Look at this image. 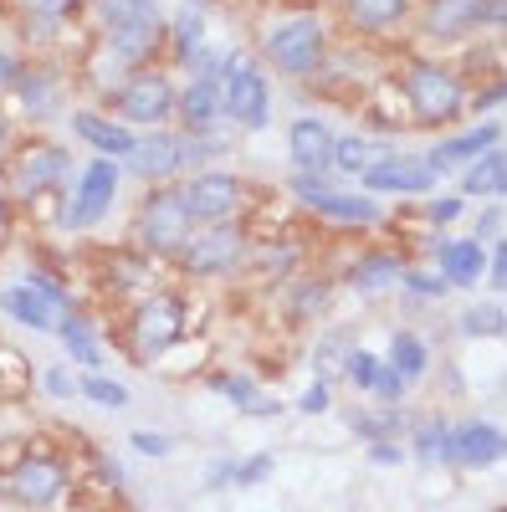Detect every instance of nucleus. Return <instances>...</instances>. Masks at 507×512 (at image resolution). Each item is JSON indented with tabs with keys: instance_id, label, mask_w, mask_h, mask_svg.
<instances>
[{
	"instance_id": "obj_50",
	"label": "nucleus",
	"mask_w": 507,
	"mask_h": 512,
	"mask_svg": "<svg viewBox=\"0 0 507 512\" xmlns=\"http://www.w3.org/2000/svg\"><path fill=\"white\" fill-rule=\"evenodd\" d=\"M6 231H11V195L0 190V236H6Z\"/></svg>"
},
{
	"instance_id": "obj_18",
	"label": "nucleus",
	"mask_w": 507,
	"mask_h": 512,
	"mask_svg": "<svg viewBox=\"0 0 507 512\" xmlns=\"http://www.w3.org/2000/svg\"><path fill=\"white\" fill-rule=\"evenodd\" d=\"M446 466H461V472H482V466L502 461V431L492 420H461L446 431Z\"/></svg>"
},
{
	"instance_id": "obj_48",
	"label": "nucleus",
	"mask_w": 507,
	"mask_h": 512,
	"mask_svg": "<svg viewBox=\"0 0 507 512\" xmlns=\"http://www.w3.org/2000/svg\"><path fill=\"white\" fill-rule=\"evenodd\" d=\"M16 77H21V62H16L11 52H0V93H6V88H11Z\"/></svg>"
},
{
	"instance_id": "obj_2",
	"label": "nucleus",
	"mask_w": 507,
	"mask_h": 512,
	"mask_svg": "<svg viewBox=\"0 0 507 512\" xmlns=\"http://www.w3.org/2000/svg\"><path fill=\"white\" fill-rule=\"evenodd\" d=\"M400 93L410 103V118L426 123V128H451L461 113H467V88L446 62L431 57H410L405 77H400Z\"/></svg>"
},
{
	"instance_id": "obj_13",
	"label": "nucleus",
	"mask_w": 507,
	"mask_h": 512,
	"mask_svg": "<svg viewBox=\"0 0 507 512\" xmlns=\"http://www.w3.org/2000/svg\"><path fill=\"white\" fill-rule=\"evenodd\" d=\"M0 308H6V318L26 323L31 333H57V323H62V313L72 303H67V287L62 282L31 272V277H21V282H11L6 292H0Z\"/></svg>"
},
{
	"instance_id": "obj_22",
	"label": "nucleus",
	"mask_w": 507,
	"mask_h": 512,
	"mask_svg": "<svg viewBox=\"0 0 507 512\" xmlns=\"http://www.w3.org/2000/svg\"><path fill=\"white\" fill-rule=\"evenodd\" d=\"M436 272L446 287H477L482 272H487V246L472 241V236H451L436 246Z\"/></svg>"
},
{
	"instance_id": "obj_10",
	"label": "nucleus",
	"mask_w": 507,
	"mask_h": 512,
	"mask_svg": "<svg viewBox=\"0 0 507 512\" xmlns=\"http://www.w3.org/2000/svg\"><path fill=\"white\" fill-rule=\"evenodd\" d=\"M11 169V190L16 200H41V195H57L72 175V149L52 144V139H26L16 154H6Z\"/></svg>"
},
{
	"instance_id": "obj_38",
	"label": "nucleus",
	"mask_w": 507,
	"mask_h": 512,
	"mask_svg": "<svg viewBox=\"0 0 507 512\" xmlns=\"http://www.w3.org/2000/svg\"><path fill=\"white\" fill-rule=\"evenodd\" d=\"M379 364H385V359H379L374 349H349L344 354V379L354 384V390H374V374H379Z\"/></svg>"
},
{
	"instance_id": "obj_19",
	"label": "nucleus",
	"mask_w": 507,
	"mask_h": 512,
	"mask_svg": "<svg viewBox=\"0 0 507 512\" xmlns=\"http://www.w3.org/2000/svg\"><path fill=\"white\" fill-rule=\"evenodd\" d=\"M497 144H502V123H497V118H482V123H472V128H461V134L441 139V144L426 154V164L436 169V175H446V169H467L472 159H482V154L497 149Z\"/></svg>"
},
{
	"instance_id": "obj_8",
	"label": "nucleus",
	"mask_w": 507,
	"mask_h": 512,
	"mask_svg": "<svg viewBox=\"0 0 507 512\" xmlns=\"http://www.w3.org/2000/svg\"><path fill=\"white\" fill-rule=\"evenodd\" d=\"M185 297L180 292H149L129 318V354L134 364H154L159 354H169L185 333Z\"/></svg>"
},
{
	"instance_id": "obj_11",
	"label": "nucleus",
	"mask_w": 507,
	"mask_h": 512,
	"mask_svg": "<svg viewBox=\"0 0 507 512\" xmlns=\"http://www.w3.org/2000/svg\"><path fill=\"white\" fill-rule=\"evenodd\" d=\"M180 200L190 210V221L200 226H221V221H236L241 216V200H246V180L231 175V169H195V175H185L180 185Z\"/></svg>"
},
{
	"instance_id": "obj_3",
	"label": "nucleus",
	"mask_w": 507,
	"mask_h": 512,
	"mask_svg": "<svg viewBox=\"0 0 507 512\" xmlns=\"http://www.w3.org/2000/svg\"><path fill=\"white\" fill-rule=\"evenodd\" d=\"M262 62L282 77H313L323 72L328 62V31L313 11H298V16H287L277 21L267 36H262Z\"/></svg>"
},
{
	"instance_id": "obj_9",
	"label": "nucleus",
	"mask_w": 507,
	"mask_h": 512,
	"mask_svg": "<svg viewBox=\"0 0 507 512\" xmlns=\"http://www.w3.org/2000/svg\"><path fill=\"white\" fill-rule=\"evenodd\" d=\"M246 256H251L246 226L221 221V226H200V231L185 241V251L175 256V267H180L185 277H226V272L246 267Z\"/></svg>"
},
{
	"instance_id": "obj_51",
	"label": "nucleus",
	"mask_w": 507,
	"mask_h": 512,
	"mask_svg": "<svg viewBox=\"0 0 507 512\" xmlns=\"http://www.w3.org/2000/svg\"><path fill=\"white\" fill-rule=\"evenodd\" d=\"M26 6H31V0H26Z\"/></svg>"
},
{
	"instance_id": "obj_12",
	"label": "nucleus",
	"mask_w": 507,
	"mask_h": 512,
	"mask_svg": "<svg viewBox=\"0 0 507 512\" xmlns=\"http://www.w3.org/2000/svg\"><path fill=\"white\" fill-rule=\"evenodd\" d=\"M67 482H72V472H67V461L57 451H26V456L11 461V472H6L11 502L36 507V512L41 507H57L62 492H67Z\"/></svg>"
},
{
	"instance_id": "obj_30",
	"label": "nucleus",
	"mask_w": 507,
	"mask_h": 512,
	"mask_svg": "<svg viewBox=\"0 0 507 512\" xmlns=\"http://www.w3.org/2000/svg\"><path fill=\"white\" fill-rule=\"evenodd\" d=\"M16 98H21V113L26 118H52V103H57V77L52 72H36V67H21V77L11 82Z\"/></svg>"
},
{
	"instance_id": "obj_35",
	"label": "nucleus",
	"mask_w": 507,
	"mask_h": 512,
	"mask_svg": "<svg viewBox=\"0 0 507 512\" xmlns=\"http://www.w3.org/2000/svg\"><path fill=\"white\" fill-rule=\"evenodd\" d=\"M77 395H88V400H93V405H103V410H123V405H129V390H123L118 379H108L103 369L82 374V379H77Z\"/></svg>"
},
{
	"instance_id": "obj_24",
	"label": "nucleus",
	"mask_w": 507,
	"mask_h": 512,
	"mask_svg": "<svg viewBox=\"0 0 507 512\" xmlns=\"http://www.w3.org/2000/svg\"><path fill=\"white\" fill-rule=\"evenodd\" d=\"M415 16V0H344V21L359 36H390Z\"/></svg>"
},
{
	"instance_id": "obj_28",
	"label": "nucleus",
	"mask_w": 507,
	"mask_h": 512,
	"mask_svg": "<svg viewBox=\"0 0 507 512\" xmlns=\"http://www.w3.org/2000/svg\"><path fill=\"white\" fill-rule=\"evenodd\" d=\"M164 47H169V57L175 62H195L200 52H205V11H180L175 21H164Z\"/></svg>"
},
{
	"instance_id": "obj_32",
	"label": "nucleus",
	"mask_w": 507,
	"mask_h": 512,
	"mask_svg": "<svg viewBox=\"0 0 507 512\" xmlns=\"http://www.w3.org/2000/svg\"><path fill=\"white\" fill-rule=\"evenodd\" d=\"M354 431L364 441H400V436H410V420H405L400 405H379V410H359L354 415Z\"/></svg>"
},
{
	"instance_id": "obj_36",
	"label": "nucleus",
	"mask_w": 507,
	"mask_h": 512,
	"mask_svg": "<svg viewBox=\"0 0 507 512\" xmlns=\"http://www.w3.org/2000/svg\"><path fill=\"white\" fill-rule=\"evenodd\" d=\"M446 431H451V420H420L415 425V461L420 466H436L441 456H446Z\"/></svg>"
},
{
	"instance_id": "obj_31",
	"label": "nucleus",
	"mask_w": 507,
	"mask_h": 512,
	"mask_svg": "<svg viewBox=\"0 0 507 512\" xmlns=\"http://www.w3.org/2000/svg\"><path fill=\"white\" fill-rule=\"evenodd\" d=\"M385 154V144H374L369 134H344V139H333V154H328V169H338V175H364V169Z\"/></svg>"
},
{
	"instance_id": "obj_37",
	"label": "nucleus",
	"mask_w": 507,
	"mask_h": 512,
	"mask_svg": "<svg viewBox=\"0 0 507 512\" xmlns=\"http://www.w3.org/2000/svg\"><path fill=\"white\" fill-rule=\"evenodd\" d=\"M461 333L467 338H497L502 333V303H472L461 313Z\"/></svg>"
},
{
	"instance_id": "obj_1",
	"label": "nucleus",
	"mask_w": 507,
	"mask_h": 512,
	"mask_svg": "<svg viewBox=\"0 0 507 512\" xmlns=\"http://www.w3.org/2000/svg\"><path fill=\"white\" fill-rule=\"evenodd\" d=\"M88 11L103 31V52H113L129 72L164 52V11L154 0H88Z\"/></svg>"
},
{
	"instance_id": "obj_44",
	"label": "nucleus",
	"mask_w": 507,
	"mask_h": 512,
	"mask_svg": "<svg viewBox=\"0 0 507 512\" xmlns=\"http://www.w3.org/2000/svg\"><path fill=\"white\" fill-rule=\"evenodd\" d=\"M497 108H502V82H497V77L487 82L482 93H467V113H482V118H492Z\"/></svg>"
},
{
	"instance_id": "obj_47",
	"label": "nucleus",
	"mask_w": 507,
	"mask_h": 512,
	"mask_svg": "<svg viewBox=\"0 0 507 512\" xmlns=\"http://www.w3.org/2000/svg\"><path fill=\"white\" fill-rule=\"evenodd\" d=\"M369 461L374 466H400L405 461V446L400 441H369Z\"/></svg>"
},
{
	"instance_id": "obj_33",
	"label": "nucleus",
	"mask_w": 507,
	"mask_h": 512,
	"mask_svg": "<svg viewBox=\"0 0 507 512\" xmlns=\"http://www.w3.org/2000/svg\"><path fill=\"white\" fill-rule=\"evenodd\" d=\"M216 390H221L236 410H246V415H277V410H282L272 395H257L251 374H216Z\"/></svg>"
},
{
	"instance_id": "obj_34",
	"label": "nucleus",
	"mask_w": 507,
	"mask_h": 512,
	"mask_svg": "<svg viewBox=\"0 0 507 512\" xmlns=\"http://www.w3.org/2000/svg\"><path fill=\"white\" fill-rule=\"evenodd\" d=\"M328 303H333V287H328L323 277H303L298 287H292V297H287V308H292V318H298V323L323 318Z\"/></svg>"
},
{
	"instance_id": "obj_14",
	"label": "nucleus",
	"mask_w": 507,
	"mask_h": 512,
	"mask_svg": "<svg viewBox=\"0 0 507 512\" xmlns=\"http://www.w3.org/2000/svg\"><path fill=\"white\" fill-rule=\"evenodd\" d=\"M118 180H123L118 159H98V154H93V164L82 169L77 185H72V200L62 205V226H67V231L98 226L108 210H113V200H118Z\"/></svg>"
},
{
	"instance_id": "obj_21",
	"label": "nucleus",
	"mask_w": 507,
	"mask_h": 512,
	"mask_svg": "<svg viewBox=\"0 0 507 512\" xmlns=\"http://www.w3.org/2000/svg\"><path fill=\"white\" fill-rule=\"evenodd\" d=\"M175 118H180L185 134L210 128L221 118V82H216V72H190V82L175 93Z\"/></svg>"
},
{
	"instance_id": "obj_49",
	"label": "nucleus",
	"mask_w": 507,
	"mask_h": 512,
	"mask_svg": "<svg viewBox=\"0 0 507 512\" xmlns=\"http://www.w3.org/2000/svg\"><path fill=\"white\" fill-rule=\"evenodd\" d=\"M6 154H11V118L0 113V164H6Z\"/></svg>"
},
{
	"instance_id": "obj_27",
	"label": "nucleus",
	"mask_w": 507,
	"mask_h": 512,
	"mask_svg": "<svg viewBox=\"0 0 507 512\" xmlns=\"http://www.w3.org/2000/svg\"><path fill=\"white\" fill-rule=\"evenodd\" d=\"M57 338H62V349H67V359L72 364H82V369H98L103 364V338H98V328L88 323V318H82V313H62V323H57Z\"/></svg>"
},
{
	"instance_id": "obj_20",
	"label": "nucleus",
	"mask_w": 507,
	"mask_h": 512,
	"mask_svg": "<svg viewBox=\"0 0 507 512\" xmlns=\"http://www.w3.org/2000/svg\"><path fill=\"white\" fill-rule=\"evenodd\" d=\"M333 128L318 118V113H303V118H292L287 128V159L298 175H323L328 169V154H333Z\"/></svg>"
},
{
	"instance_id": "obj_17",
	"label": "nucleus",
	"mask_w": 507,
	"mask_h": 512,
	"mask_svg": "<svg viewBox=\"0 0 507 512\" xmlns=\"http://www.w3.org/2000/svg\"><path fill=\"white\" fill-rule=\"evenodd\" d=\"M415 26L426 41H467L487 26V0H426Z\"/></svg>"
},
{
	"instance_id": "obj_43",
	"label": "nucleus",
	"mask_w": 507,
	"mask_h": 512,
	"mask_svg": "<svg viewBox=\"0 0 507 512\" xmlns=\"http://www.w3.org/2000/svg\"><path fill=\"white\" fill-rule=\"evenodd\" d=\"M328 405H333V390H328V379H313L308 390L298 395V410H303V415H323Z\"/></svg>"
},
{
	"instance_id": "obj_23",
	"label": "nucleus",
	"mask_w": 507,
	"mask_h": 512,
	"mask_svg": "<svg viewBox=\"0 0 507 512\" xmlns=\"http://www.w3.org/2000/svg\"><path fill=\"white\" fill-rule=\"evenodd\" d=\"M72 134L88 144L98 159H123L134 149V128L108 118V113H72Z\"/></svg>"
},
{
	"instance_id": "obj_46",
	"label": "nucleus",
	"mask_w": 507,
	"mask_h": 512,
	"mask_svg": "<svg viewBox=\"0 0 507 512\" xmlns=\"http://www.w3.org/2000/svg\"><path fill=\"white\" fill-rule=\"evenodd\" d=\"M134 451L139 456H169V451H175V441L159 436V431H134Z\"/></svg>"
},
{
	"instance_id": "obj_25",
	"label": "nucleus",
	"mask_w": 507,
	"mask_h": 512,
	"mask_svg": "<svg viewBox=\"0 0 507 512\" xmlns=\"http://www.w3.org/2000/svg\"><path fill=\"white\" fill-rule=\"evenodd\" d=\"M400 272H405V256L400 251H364L359 262L349 267V287L374 297V292H390L400 287Z\"/></svg>"
},
{
	"instance_id": "obj_41",
	"label": "nucleus",
	"mask_w": 507,
	"mask_h": 512,
	"mask_svg": "<svg viewBox=\"0 0 507 512\" xmlns=\"http://www.w3.org/2000/svg\"><path fill=\"white\" fill-rule=\"evenodd\" d=\"M41 390H47L52 400H72L77 395V379L67 374V364H52V369H41Z\"/></svg>"
},
{
	"instance_id": "obj_42",
	"label": "nucleus",
	"mask_w": 507,
	"mask_h": 512,
	"mask_svg": "<svg viewBox=\"0 0 507 512\" xmlns=\"http://www.w3.org/2000/svg\"><path fill=\"white\" fill-rule=\"evenodd\" d=\"M461 210H467V200H461V195H436L426 216H431V226H451V221H461Z\"/></svg>"
},
{
	"instance_id": "obj_5",
	"label": "nucleus",
	"mask_w": 507,
	"mask_h": 512,
	"mask_svg": "<svg viewBox=\"0 0 507 512\" xmlns=\"http://www.w3.org/2000/svg\"><path fill=\"white\" fill-rule=\"evenodd\" d=\"M134 236L149 256H164V262H175V256L185 251V241L195 236V221L190 210L180 200V185H154L139 210H134Z\"/></svg>"
},
{
	"instance_id": "obj_29",
	"label": "nucleus",
	"mask_w": 507,
	"mask_h": 512,
	"mask_svg": "<svg viewBox=\"0 0 507 512\" xmlns=\"http://www.w3.org/2000/svg\"><path fill=\"white\" fill-rule=\"evenodd\" d=\"M385 364L410 384V379H420L431 369V349H426V338H420L415 328H395V338H390V354H385Z\"/></svg>"
},
{
	"instance_id": "obj_4",
	"label": "nucleus",
	"mask_w": 507,
	"mask_h": 512,
	"mask_svg": "<svg viewBox=\"0 0 507 512\" xmlns=\"http://www.w3.org/2000/svg\"><path fill=\"white\" fill-rule=\"evenodd\" d=\"M216 82H221V118L231 128H246V134L267 128V118H272V82H267V72L251 62L246 52L221 57Z\"/></svg>"
},
{
	"instance_id": "obj_6",
	"label": "nucleus",
	"mask_w": 507,
	"mask_h": 512,
	"mask_svg": "<svg viewBox=\"0 0 507 512\" xmlns=\"http://www.w3.org/2000/svg\"><path fill=\"white\" fill-rule=\"evenodd\" d=\"M175 77L164 67H134L129 77L113 88V108H118V123L129 128H169L175 118Z\"/></svg>"
},
{
	"instance_id": "obj_40",
	"label": "nucleus",
	"mask_w": 507,
	"mask_h": 512,
	"mask_svg": "<svg viewBox=\"0 0 507 512\" xmlns=\"http://www.w3.org/2000/svg\"><path fill=\"white\" fill-rule=\"evenodd\" d=\"M272 472V451H257V456H246V461H236V472H231V482L236 487H257L262 477Z\"/></svg>"
},
{
	"instance_id": "obj_15",
	"label": "nucleus",
	"mask_w": 507,
	"mask_h": 512,
	"mask_svg": "<svg viewBox=\"0 0 507 512\" xmlns=\"http://www.w3.org/2000/svg\"><path fill=\"white\" fill-rule=\"evenodd\" d=\"M364 195H431L441 185V175L426 164V154H400V149H385L364 175H359Z\"/></svg>"
},
{
	"instance_id": "obj_45",
	"label": "nucleus",
	"mask_w": 507,
	"mask_h": 512,
	"mask_svg": "<svg viewBox=\"0 0 507 512\" xmlns=\"http://www.w3.org/2000/svg\"><path fill=\"white\" fill-rule=\"evenodd\" d=\"M472 241H482V246H492V241H502V200H492V205H487V216L477 221V231H472Z\"/></svg>"
},
{
	"instance_id": "obj_26",
	"label": "nucleus",
	"mask_w": 507,
	"mask_h": 512,
	"mask_svg": "<svg viewBox=\"0 0 507 512\" xmlns=\"http://www.w3.org/2000/svg\"><path fill=\"white\" fill-rule=\"evenodd\" d=\"M502 190H507V154L497 144L461 169V200H502Z\"/></svg>"
},
{
	"instance_id": "obj_16",
	"label": "nucleus",
	"mask_w": 507,
	"mask_h": 512,
	"mask_svg": "<svg viewBox=\"0 0 507 512\" xmlns=\"http://www.w3.org/2000/svg\"><path fill=\"white\" fill-rule=\"evenodd\" d=\"M118 169H129V175H139L144 185H164V180L185 175L180 134H175V128H144V134H134V149L118 159Z\"/></svg>"
},
{
	"instance_id": "obj_39",
	"label": "nucleus",
	"mask_w": 507,
	"mask_h": 512,
	"mask_svg": "<svg viewBox=\"0 0 507 512\" xmlns=\"http://www.w3.org/2000/svg\"><path fill=\"white\" fill-rule=\"evenodd\" d=\"M400 287H405V292H415V297H431V303H436V297H446V292H451V287L441 282V272L410 267V262H405V272H400Z\"/></svg>"
},
{
	"instance_id": "obj_7",
	"label": "nucleus",
	"mask_w": 507,
	"mask_h": 512,
	"mask_svg": "<svg viewBox=\"0 0 507 512\" xmlns=\"http://www.w3.org/2000/svg\"><path fill=\"white\" fill-rule=\"evenodd\" d=\"M292 200H303L313 216H323L328 226H349V231H364V226H379L385 221V205L364 190H338L328 185L323 175H292L287 180Z\"/></svg>"
}]
</instances>
